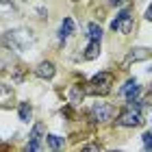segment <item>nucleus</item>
I'll return each mask as SVG.
<instances>
[{
	"instance_id": "obj_1",
	"label": "nucleus",
	"mask_w": 152,
	"mask_h": 152,
	"mask_svg": "<svg viewBox=\"0 0 152 152\" xmlns=\"http://www.w3.org/2000/svg\"><path fill=\"white\" fill-rule=\"evenodd\" d=\"M111 85H113V74L111 72H98L91 80L87 83V94L107 96L109 91H111Z\"/></svg>"
},
{
	"instance_id": "obj_2",
	"label": "nucleus",
	"mask_w": 152,
	"mask_h": 152,
	"mask_svg": "<svg viewBox=\"0 0 152 152\" xmlns=\"http://www.w3.org/2000/svg\"><path fill=\"white\" fill-rule=\"evenodd\" d=\"M143 120H141V111H139V104H137V100H128L126 109L120 113L117 117V124L120 126H126V128H133V126H139Z\"/></svg>"
},
{
	"instance_id": "obj_3",
	"label": "nucleus",
	"mask_w": 152,
	"mask_h": 152,
	"mask_svg": "<svg viewBox=\"0 0 152 152\" xmlns=\"http://www.w3.org/2000/svg\"><path fill=\"white\" fill-rule=\"evenodd\" d=\"M111 31H120V33H130L133 31V15H130V9H122L120 11V15L111 22Z\"/></svg>"
},
{
	"instance_id": "obj_4",
	"label": "nucleus",
	"mask_w": 152,
	"mask_h": 152,
	"mask_svg": "<svg viewBox=\"0 0 152 152\" xmlns=\"http://www.w3.org/2000/svg\"><path fill=\"white\" fill-rule=\"evenodd\" d=\"M91 120L96 122H109V120H113V115H115V109L111 104H107V102H98L94 109H91Z\"/></svg>"
},
{
	"instance_id": "obj_5",
	"label": "nucleus",
	"mask_w": 152,
	"mask_h": 152,
	"mask_svg": "<svg viewBox=\"0 0 152 152\" xmlns=\"http://www.w3.org/2000/svg\"><path fill=\"white\" fill-rule=\"evenodd\" d=\"M150 57V52L148 50H143V48H135V50H130L126 54V59L122 61V67H128L130 63H137V61H143V59H148Z\"/></svg>"
},
{
	"instance_id": "obj_6",
	"label": "nucleus",
	"mask_w": 152,
	"mask_h": 152,
	"mask_svg": "<svg viewBox=\"0 0 152 152\" xmlns=\"http://www.w3.org/2000/svg\"><path fill=\"white\" fill-rule=\"evenodd\" d=\"M41 133H44V124H35V128H33V133L28 137V146H26V150H39L41 148Z\"/></svg>"
},
{
	"instance_id": "obj_7",
	"label": "nucleus",
	"mask_w": 152,
	"mask_h": 152,
	"mask_svg": "<svg viewBox=\"0 0 152 152\" xmlns=\"http://www.w3.org/2000/svg\"><path fill=\"white\" fill-rule=\"evenodd\" d=\"M35 74L39 76V78H52V76H54V65L50 63V61H44V63L37 65Z\"/></svg>"
},
{
	"instance_id": "obj_8",
	"label": "nucleus",
	"mask_w": 152,
	"mask_h": 152,
	"mask_svg": "<svg viewBox=\"0 0 152 152\" xmlns=\"http://www.w3.org/2000/svg\"><path fill=\"white\" fill-rule=\"evenodd\" d=\"M137 94H139V83H137L135 78H133V80H128L126 85L122 87V96H126L128 100H133V98H137Z\"/></svg>"
},
{
	"instance_id": "obj_9",
	"label": "nucleus",
	"mask_w": 152,
	"mask_h": 152,
	"mask_svg": "<svg viewBox=\"0 0 152 152\" xmlns=\"http://www.w3.org/2000/svg\"><path fill=\"white\" fill-rule=\"evenodd\" d=\"M72 33H74V20L72 18H65L63 22H61V28H59V39L70 37Z\"/></svg>"
},
{
	"instance_id": "obj_10",
	"label": "nucleus",
	"mask_w": 152,
	"mask_h": 152,
	"mask_svg": "<svg viewBox=\"0 0 152 152\" xmlns=\"http://www.w3.org/2000/svg\"><path fill=\"white\" fill-rule=\"evenodd\" d=\"M100 54V41L98 39H91L89 41V46H87V52H85V59L87 61H91V59H96Z\"/></svg>"
},
{
	"instance_id": "obj_11",
	"label": "nucleus",
	"mask_w": 152,
	"mask_h": 152,
	"mask_svg": "<svg viewBox=\"0 0 152 152\" xmlns=\"http://www.w3.org/2000/svg\"><path fill=\"white\" fill-rule=\"evenodd\" d=\"M48 148H52V150L63 148V137H59V135H50V137H48Z\"/></svg>"
},
{
	"instance_id": "obj_12",
	"label": "nucleus",
	"mask_w": 152,
	"mask_h": 152,
	"mask_svg": "<svg viewBox=\"0 0 152 152\" xmlns=\"http://www.w3.org/2000/svg\"><path fill=\"white\" fill-rule=\"evenodd\" d=\"M87 31H89V33H87V35H89V39H98V41H100V37H102V31H100V26H98V24H94V22H91V24L87 26Z\"/></svg>"
},
{
	"instance_id": "obj_13",
	"label": "nucleus",
	"mask_w": 152,
	"mask_h": 152,
	"mask_svg": "<svg viewBox=\"0 0 152 152\" xmlns=\"http://www.w3.org/2000/svg\"><path fill=\"white\" fill-rule=\"evenodd\" d=\"M31 107H28V102H22V104H20V120L22 122H28L31 120Z\"/></svg>"
},
{
	"instance_id": "obj_14",
	"label": "nucleus",
	"mask_w": 152,
	"mask_h": 152,
	"mask_svg": "<svg viewBox=\"0 0 152 152\" xmlns=\"http://www.w3.org/2000/svg\"><path fill=\"white\" fill-rule=\"evenodd\" d=\"M83 89H78V87H72V102H78V100H83Z\"/></svg>"
},
{
	"instance_id": "obj_15",
	"label": "nucleus",
	"mask_w": 152,
	"mask_h": 152,
	"mask_svg": "<svg viewBox=\"0 0 152 152\" xmlns=\"http://www.w3.org/2000/svg\"><path fill=\"white\" fill-rule=\"evenodd\" d=\"M143 146H146L148 150H152V133H150V130L143 133Z\"/></svg>"
},
{
	"instance_id": "obj_16",
	"label": "nucleus",
	"mask_w": 152,
	"mask_h": 152,
	"mask_svg": "<svg viewBox=\"0 0 152 152\" xmlns=\"http://www.w3.org/2000/svg\"><path fill=\"white\" fill-rule=\"evenodd\" d=\"M146 20H148V22H152V2H150L148 9H146Z\"/></svg>"
},
{
	"instance_id": "obj_17",
	"label": "nucleus",
	"mask_w": 152,
	"mask_h": 152,
	"mask_svg": "<svg viewBox=\"0 0 152 152\" xmlns=\"http://www.w3.org/2000/svg\"><path fill=\"white\" fill-rule=\"evenodd\" d=\"M9 91V87H4V85H0V94H7Z\"/></svg>"
},
{
	"instance_id": "obj_18",
	"label": "nucleus",
	"mask_w": 152,
	"mask_h": 152,
	"mask_svg": "<svg viewBox=\"0 0 152 152\" xmlns=\"http://www.w3.org/2000/svg\"><path fill=\"white\" fill-rule=\"evenodd\" d=\"M109 2H111V4H122L124 0H109Z\"/></svg>"
},
{
	"instance_id": "obj_19",
	"label": "nucleus",
	"mask_w": 152,
	"mask_h": 152,
	"mask_svg": "<svg viewBox=\"0 0 152 152\" xmlns=\"http://www.w3.org/2000/svg\"><path fill=\"white\" fill-rule=\"evenodd\" d=\"M2 2H9V0H2Z\"/></svg>"
},
{
	"instance_id": "obj_20",
	"label": "nucleus",
	"mask_w": 152,
	"mask_h": 152,
	"mask_svg": "<svg viewBox=\"0 0 152 152\" xmlns=\"http://www.w3.org/2000/svg\"><path fill=\"white\" fill-rule=\"evenodd\" d=\"M74 2H76V0H74Z\"/></svg>"
}]
</instances>
